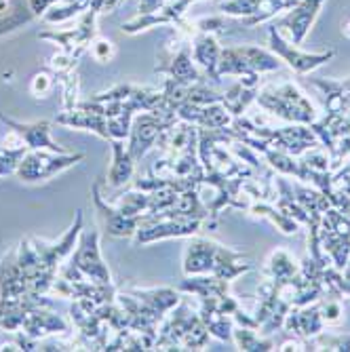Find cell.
<instances>
[{"instance_id":"obj_1","label":"cell","mask_w":350,"mask_h":352,"mask_svg":"<svg viewBox=\"0 0 350 352\" xmlns=\"http://www.w3.org/2000/svg\"><path fill=\"white\" fill-rule=\"evenodd\" d=\"M211 336L201 321L199 310L182 300L158 325L152 350H203Z\"/></svg>"},{"instance_id":"obj_2","label":"cell","mask_w":350,"mask_h":352,"mask_svg":"<svg viewBox=\"0 0 350 352\" xmlns=\"http://www.w3.org/2000/svg\"><path fill=\"white\" fill-rule=\"evenodd\" d=\"M256 102L262 110H266L268 114H272L285 122L312 124L316 118H319V112H316L312 102L294 82L264 87L262 91H258Z\"/></svg>"},{"instance_id":"obj_3","label":"cell","mask_w":350,"mask_h":352,"mask_svg":"<svg viewBox=\"0 0 350 352\" xmlns=\"http://www.w3.org/2000/svg\"><path fill=\"white\" fill-rule=\"evenodd\" d=\"M85 161L83 152H51V150H28L15 171V175L25 184L47 182L68 171L70 167Z\"/></svg>"},{"instance_id":"obj_4","label":"cell","mask_w":350,"mask_h":352,"mask_svg":"<svg viewBox=\"0 0 350 352\" xmlns=\"http://www.w3.org/2000/svg\"><path fill=\"white\" fill-rule=\"evenodd\" d=\"M205 221L199 217H156L148 213L142 217V226L133 234L135 245H152L167 239H190L203 230Z\"/></svg>"},{"instance_id":"obj_5","label":"cell","mask_w":350,"mask_h":352,"mask_svg":"<svg viewBox=\"0 0 350 352\" xmlns=\"http://www.w3.org/2000/svg\"><path fill=\"white\" fill-rule=\"evenodd\" d=\"M68 262L83 272L87 278L95 283H104L112 285V274L108 264L102 258V249H100V230L98 228H83L78 243L68 258Z\"/></svg>"},{"instance_id":"obj_6","label":"cell","mask_w":350,"mask_h":352,"mask_svg":"<svg viewBox=\"0 0 350 352\" xmlns=\"http://www.w3.org/2000/svg\"><path fill=\"white\" fill-rule=\"evenodd\" d=\"M173 122H177V116L158 112H138L133 116L131 131L129 138H127V148H129L131 156L135 158V163H140L152 148H156L161 133Z\"/></svg>"},{"instance_id":"obj_7","label":"cell","mask_w":350,"mask_h":352,"mask_svg":"<svg viewBox=\"0 0 350 352\" xmlns=\"http://www.w3.org/2000/svg\"><path fill=\"white\" fill-rule=\"evenodd\" d=\"M83 228H85V215H83V211H76L74 223H72V226L66 232H63V236L59 241L47 243V241H43L39 236H32L30 239L32 247H34V251L39 255L41 266L47 272H51V274H57L59 272L61 264L72 255V251H74V247L78 243V236H80Z\"/></svg>"},{"instance_id":"obj_8","label":"cell","mask_w":350,"mask_h":352,"mask_svg":"<svg viewBox=\"0 0 350 352\" xmlns=\"http://www.w3.org/2000/svg\"><path fill=\"white\" fill-rule=\"evenodd\" d=\"M268 43H270V51H272L281 61L287 63V66H289L296 74H300V76H306V74H310L312 70L321 68L323 63H327V61L336 55L333 49L321 51V53H304V51H300L296 45H292V43L285 41V38L281 36V32L276 30V25H272V28L268 30Z\"/></svg>"},{"instance_id":"obj_9","label":"cell","mask_w":350,"mask_h":352,"mask_svg":"<svg viewBox=\"0 0 350 352\" xmlns=\"http://www.w3.org/2000/svg\"><path fill=\"white\" fill-rule=\"evenodd\" d=\"M91 197H93L95 211H98V219L102 223V230L108 236H114V239H133V234L142 226V217L124 215L120 209H116L114 205L106 203L104 197H102V182L93 184Z\"/></svg>"},{"instance_id":"obj_10","label":"cell","mask_w":350,"mask_h":352,"mask_svg":"<svg viewBox=\"0 0 350 352\" xmlns=\"http://www.w3.org/2000/svg\"><path fill=\"white\" fill-rule=\"evenodd\" d=\"M0 120H3L9 129L19 138V142H23L28 146V150H51V152H70L68 148H63L61 144H57L51 138V120H34V122H21L15 120L7 114H0Z\"/></svg>"},{"instance_id":"obj_11","label":"cell","mask_w":350,"mask_h":352,"mask_svg":"<svg viewBox=\"0 0 350 352\" xmlns=\"http://www.w3.org/2000/svg\"><path fill=\"white\" fill-rule=\"evenodd\" d=\"M19 331L34 340H49L53 336H70L74 331V325H70L61 314L53 312L51 306H41L28 312Z\"/></svg>"},{"instance_id":"obj_12","label":"cell","mask_w":350,"mask_h":352,"mask_svg":"<svg viewBox=\"0 0 350 352\" xmlns=\"http://www.w3.org/2000/svg\"><path fill=\"white\" fill-rule=\"evenodd\" d=\"M177 120L197 124V126H205V129H224L232 122V114L226 110L224 104H209V106H201V104H190L184 102L177 106L175 110Z\"/></svg>"},{"instance_id":"obj_13","label":"cell","mask_w":350,"mask_h":352,"mask_svg":"<svg viewBox=\"0 0 350 352\" xmlns=\"http://www.w3.org/2000/svg\"><path fill=\"white\" fill-rule=\"evenodd\" d=\"M215 241L201 239V236H190V241L184 247V260H182V270L186 276L193 274H211L215 266V253H217Z\"/></svg>"},{"instance_id":"obj_14","label":"cell","mask_w":350,"mask_h":352,"mask_svg":"<svg viewBox=\"0 0 350 352\" xmlns=\"http://www.w3.org/2000/svg\"><path fill=\"white\" fill-rule=\"evenodd\" d=\"M323 3L325 0H300V3L292 9V13L276 23V30L287 32L289 38L294 41V45H300L306 38L308 30L314 23L316 15H319Z\"/></svg>"},{"instance_id":"obj_15","label":"cell","mask_w":350,"mask_h":352,"mask_svg":"<svg viewBox=\"0 0 350 352\" xmlns=\"http://www.w3.org/2000/svg\"><path fill=\"white\" fill-rule=\"evenodd\" d=\"M156 148H161L169 156H179L184 152H199V126L177 120L161 133Z\"/></svg>"},{"instance_id":"obj_16","label":"cell","mask_w":350,"mask_h":352,"mask_svg":"<svg viewBox=\"0 0 350 352\" xmlns=\"http://www.w3.org/2000/svg\"><path fill=\"white\" fill-rule=\"evenodd\" d=\"M283 329L289 331L292 336L300 338V340H310L316 333H321L325 329L323 316L319 310V302L308 304V306H300V308H292L287 312L283 321Z\"/></svg>"},{"instance_id":"obj_17","label":"cell","mask_w":350,"mask_h":352,"mask_svg":"<svg viewBox=\"0 0 350 352\" xmlns=\"http://www.w3.org/2000/svg\"><path fill=\"white\" fill-rule=\"evenodd\" d=\"M239 76L245 87H258L260 85V72L251 68V63L243 55V51L237 49H221L219 61H217V76Z\"/></svg>"},{"instance_id":"obj_18","label":"cell","mask_w":350,"mask_h":352,"mask_svg":"<svg viewBox=\"0 0 350 352\" xmlns=\"http://www.w3.org/2000/svg\"><path fill=\"white\" fill-rule=\"evenodd\" d=\"M190 3H193V0H173L171 5L161 7L154 13H146V15H140L131 21L122 23V32H127V34H138V32L154 28L156 23H175L182 19V15L186 13Z\"/></svg>"},{"instance_id":"obj_19","label":"cell","mask_w":350,"mask_h":352,"mask_svg":"<svg viewBox=\"0 0 350 352\" xmlns=\"http://www.w3.org/2000/svg\"><path fill=\"white\" fill-rule=\"evenodd\" d=\"M179 294L184 296H193V298H221L230 294V280H224L215 274H193L186 276L177 285Z\"/></svg>"},{"instance_id":"obj_20","label":"cell","mask_w":350,"mask_h":352,"mask_svg":"<svg viewBox=\"0 0 350 352\" xmlns=\"http://www.w3.org/2000/svg\"><path fill=\"white\" fill-rule=\"evenodd\" d=\"M316 89L325 95V114L342 116L350 110V78L331 80V78H308Z\"/></svg>"},{"instance_id":"obj_21","label":"cell","mask_w":350,"mask_h":352,"mask_svg":"<svg viewBox=\"0 0 350 352\" xmlns=\"http://www.w3.org/2000/svg\"><path fill=\"white\" fill-rule=\"evenodd\" d=\"M156 72H161V74L175 78V80H182V82H203L207 78L201 72V68L193 61V53H190L188 47H184L175 55H171L167 63L156 66Z\"/></svg>"},{"instance_id":"obj_22","label":"cell","mask_w":350,"mask_h":352,"mask_svg":"<svg viewBox=\"0 0 350 352\" xmlns=\"http://www.w3.org/2000/svg\"><path fill=\"white\" fill-rule=\"evenodd\" d=\"M110 148H112V165L108 171V186L122 188L133 179L135 158L131 156L127 142L122 140H110Z\"/></svg>"},{"instance_id":"obj_23","label":"cell","mask_w":350,"mask_h":352,"mask_svg":"<svg viewBox=\"0 0 350 352\" xmlns=\"http://www.w3.org/2000/svg\"><path fill=\"white\" fill-rule=\"evenodd\" d=\"M127 292L133 294L138 300H142L161 318H165L182 302L179 289H173V287H150V289H138V287H131V289H127Z\"/></svg>"},{"instance_id":"obj_24","label":"cell","mask_w":350,"mask_h":352,"mask_svg":"<svg viewBox=\"0 0 350 352\" xmlns=\"http://www.w3.org/2000/svg\"><path fill=\"white\" fill-rule=\"evenodd\" d=\"M253 268V264L247 260V255L243 251L217 245V253H215V266L213 272L215 276L224 278V280H234L241 274H247Z\"/></svg>"},{"instance_id":"obj_25","label":"cell","mask_w":350,"mask_h":352,"mask_svg":"<svg viewBox=\"0 0 350 352\" xmlns=\"http://www.w3.org/2000/svg\"><path fill=\"white\" fill-rule=\"evenodd\" d=\"M319 239H321V249L329 258L331 266H336L338 270H344L346 264L350 262V236L336 232L321 219Z\"/></svg>"},{"instance_id":"obj_26","label":"cell","mask_w":350,"mask_h":352,"mask_svg":"<svg viewBox=\"0 0 350 352\" xmlns=\"http://www.w3.org/2000/svg\"><path fill=\"white\" fill-rule=\"evenodd\" d=\"M199 314H201V321L205 323L211 338H217L221 342H230L232 340L234 321H232V316L221 314V312L215 310V298L199 300Z\"/></svg>"},{"instance_id":"obj_27","label":"cell","mask_w":350,"mask_h":352,"mask_svg":"<svg viewBox=\"0 0 350 352\" xmlns=\"http://www.w3.org/2000/svg\"><path fill=\"white\" fill-rule=\"evenodd\" d=\"M274 186H276V199H274V205H276L285 215H289L292 219H296V221L300 223V226H308L310 215H308V211L296 201L292 182H289L287 177H285V175H274Z\"/></svg>"},{"instance_id":"obj_28","label":"cell","mask_w":350,"mask_h":352,"mask_svg":"<svg viewBox=\"0 0 350 352\" xmlns=\"http://www.w3.org/2000/svg\"><path fill=\"white\" fill-rule=\"evenodd\" d=\"M219 45L217 41L211 36V34H201L197 41H195V47H193V57L197 61V66L201 68V72L211 78V80H219L217 76V61H219Z\"/></svg>"},{"instance_id":"obj_29","label":"cell","mask_w":350,"mask_h":352,"mask_svg":"<svg viewBox=\"0 0 350 352\" xmlns=\"http://www.w3.org/2000/svg\"><path fill=\"white\" fill-rule=\"evenodd\" d=\"M294 186V195H296V201L308 211L310 219H321L323 213L331 207L329 199L323 195V192L319 188H314L310 184H304L300 179L292 182Z\"/></svg>"},{"instance_id":"obj_30","label":"cell","mask_w":350,"mask_h":352,"mask_svg":"<svg viewBox=\"0 0 350 352\" xmlns=\"http://www.w3.org/2000/svg\"><path fill=\"white\" fill-rule=\"evenodd\" d=\"M253 217H264L268 221H272L274 226L283 232V234H296L300 230V223L296 219H292L289 215H285L274 203L268 201H253L247 209Z\"/></svg>"},{"instance_id":"obj_31","label":"cell","mask_w":350,"mask_h":352,"mask_svg":"<svg viewBox=\"0 0 350 352\" xmlns=\"http://www.w3.org/2000/svg\"><path fill=\"white\" fill-rule=\"evenodd\" d=\"M152 205H154V195L148 190H129L124 192L122 197H118V201L114 203L116 209H120L124 215L131 217H144L148 213H152Z\"/></svg>"},{"instance_id":"obj_32","label":"cell","mask_w":350,"mask_h":352,"mask_svg":"<svg viewBox=\"0 0 350 352\" xmlns=\"http://www.w3.org/2000/svg\"><path fill=\"white\" fill-rule=\"evenodd\" d=\"M258 98V87H245L241 80L237 85H232L226 93L224 98H221V104L226 106V110L232 114V118L237 116H243L245 110L256 102Z\"/></svg>"},{"instance_id":"obj_33","label":"cell","mask_w":350,"mask_h":352,"mask_svg":"<svg viewBox=\"0 0 350 352\" xmlns=\"http://www.w3.org/2000/svg\"><path fill=\"white\" fill-rule=\"evenodd\" d=\"M300 272V262L294 258V255L287 249H274L270 253V258L266 262V274L268 278L274 280H285L292 278Z\"/></svg>"},{"instance_id":"obj_34","label":"cell","mask_w":350,"mask_h":352,"mask_svg":"<svg viewBox=\"0 0 350 352\" xmlns=\"http://www.w3.org/2000/svg\"><path fill=\"white\" fill-rule=\"evenodd\" d=\"M232 342L237 344L239 350H245V352L276 350V344L270 340V336H262V333H256V329L239 327V325H234V329H232Z\"/></svg>"},{"instance_id":"obj_35","label":"cell","mask_w":350,"mask_h":352,"mask_svg":"<svg viewBox=\"0 0 350 352\" xmlns=\"http://www.w3.org/2000/svg\"><path fill=\"white\" fill-rule=\"evenodd\" d=\"M264 156V161L266 165L276 171L278 175H285V177H300V161H298V156L289 154V152H285V150H278V148H268L262 152Z\"/></svg>"},{"instance_id":"obj_36","label":"cell","mask_w":350,"mask_h":352,"mask_svg":"<svg viewBox=\"0 0 350 352\" xmlns=\"http://www.w3.org/2000/svg\"><path fill=\"white\" fill-rule=\"evenodd\" d=\"M243 51V55L247 57V61L251 63V68L264 74V72H274L281 68V59L274 55V53H268L260 47H253V45H245V47H239Z\"/></svg>"},{"instance_id":"obj_37","label":"cell","mask_w":350,"mask_h":352,"mask_svg":"<svg viewBox=\"0 0 350 352\" xmlns=\"http://www.w3.org/2000/svg\"><path fill=\"white\" fill-rule=\"evenodd\" d=\"M308 350H331V352H350V336L346 333H316L306 340Z\"/></svg>"},{"instance_id":"obj_38","label":"cell","mask_w":350,"mask_h":352,"mask_svg":"<svg viewBox=\"0 0 350 352\" xmlns=\"http://www.w3.org/2000/svg\"><path fill=\"white\" fill-rule=\"evenodd\" d=\"M28 146L17 144V146H0V177L15 175L21 158L25 156Z\"/></svg>"},{"instance_id":"obj_39","label":"cell","mask_w":350,"mask_h":352,"mask_svg":"<svg viewBox=\"0 0 350 352\" xmlns=\"http://www.w3.org/2000/svg\"><path fill=\"white\" fill-rule=\"evenodd\" d=\"M258 7H260V0H224V3L219 5V9L226 15L245 17V19L256 13Z\"/></svg>"},{"instance_id":"obj_40","label":"cell","mask_w":350,"mask_h":352,"mask_svg":"<svg viewBox=\"0 0 350 352\" xmlns=\"http://www.w3.org/2000/svg\"><path fill=\"white\" fill-rule=\"evenodd\" d=\"M319 310H321L325 325H338L344 318L342 298H323V300H319Z\"/></svg>"},{"instance_id":"obj_41","label":"cell","mask_w":350,"mask_h":352,"mask_svg":"<svg viewBox=\"0 0 350 352\" xmlns=\"http://www.w3.org/2000/svg\"><path fill=\"white\" fill-rule=\"evenodd\" d=\"M89 53L95 61H100V63H108L114 59L116 55V47L114 43L106 41V38H98V41H91L89 45Z\"/></svg>"},{"instance_id":"obj_42","label":"cell","mask_w":350,"mask_h":352,"mask_svg":"<svg viewBox=\"0 0 350 352\" xmlns=\"http://www.w3.org/2000/svg\"><path fill=\"white\" fill-rule=\"evenodd\" d=\"M53 72H39L34 78H32L30 91L34 98H47V93L53 89Z\"/></svg>"},{"instance_id":"obj_43","label":"cell","mask_w":350,"mask_h":352,"mask_svg":"<svg viewBox=\"0 0 350 352\" xmlns=\"http://www.w3.org/2000/svg\"><path fill=\"white\" fill-rule=\"evenodd\" d=\"M195 28H199L203 34H211V32H221L226 28V19L224 17H205L195 21Z\"/></svg>"},{"instance_id":"obj_44","label":"cell","mask_w":350,"mask_h":352,"mask_svg":"<svg viewBox=\"0 0 350 352\" xmlns=\"http://www.w3.org/2000/svg\"><path fill=\"white\" fill-rule=\"evenodd\" d=\"M232 321H234V325H239V327L260 329V325H258V321H256V316H253V312H251V314H249V312H245V310H243V306H239V308L234 310Z\"/></svg>"},{"instance_id":"obj_45","label":"cell","mask_w":350,"mask_h":352,"mask_svg":"<svg viewBox=\"0 0 350 352\" xmlns=\"http://www.w3.org/2000/svg\"><path fill=\"white\" fill-rule=\"evenodd\" d=\"M342 296H348L350 298V262L342 270Z\"/></svg>"},{"instance_id":"obj_46","label":"cell","mask_w":350,"mask_h":352,"mask_svg":"<svg viewBox=\"0 0 350 352\" xmlns=\"http://www.w3.org/2000/svg\"><path fill=\"white\" fill-rule=\"evenodd\" d=\"M98 3H100V13H110L120 5V0H98Z\"/></svg>"},{"instance_id":"obj_47","label":"cell","mask_w":350,"mask_h":352,"mask_svg":"<svg viewBox=\"0 0 350 352\" xmlns=\"http://www.w3.org/2000/svg\"><path fill=\"white\" fill-rule=\"evenodd\" d=\"M9 9V0H0V13Z\"/></svg>"},{"instance_id":"obj_48","label":"cell","mask_w":350,"mask_h":352,"mask_svg":"<svg viewBox=\"0 0 350 352\" xmlns=\"http://www.w3.org/2000/svg\"><path fill=\"white\" fill-rule=\"evenodd\" d=\"M346 34H348V36H350V25H348V30H346Z\"/></svg>"}]
</instances>
